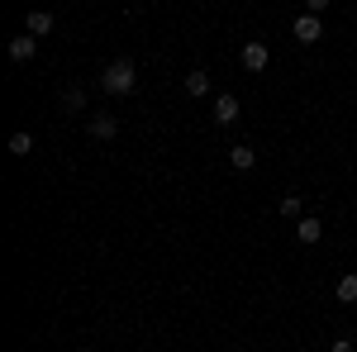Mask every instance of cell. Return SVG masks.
I'll use <instances>...</instances> for the list:
<instances>
[{
	"label": "cell",
	"mask_w": 357,
	"mask_h": 352,
	"mask_svg": "<svg viewBox=\"0 0 357 352\" xmlns=\"http://www.w3.org/2000/svg\"><path fill=\"white\" fill-rule=\"evenodd\" d=\"M186 95H210V72L205 67H195L191 77H186Z\"/></svg>",
	"instance_id": "9"
},
{
	"label": "cell",
	"mask_w": 357,
	"mask_h": 352,
	"mask_svg": "<svg viewBox=\"0 0 357 352\" xmlns=\"http://www.w3.org/2000/svg\"><path fill=\"white\" fill-rule=\"evenodd\" d=\"M238 62H243V72H262V67L272 62V53H267V43H243Z\"/></svg>",
	"instance_id": "3"
},
{
	"label": "cell",
	"mask_w": 357,
	"mask_h": 352,
	"mask_svg": "<svg viewBox=\"0 0 357 352\" xmlns=\"http://www.w3.org/2000/svg\"><path fill=\"white\" fill-rule=\"evenodd\" d=\"M229 162L238 167V171H248V167L257 162V153H252V148H248V143H238V148H234V153H229Z\"/></svg>",
	"instance_id": "11"
},
{
	"label": "cell",
	"mask_w": 357,
	"mask_h": 352,
	"mask_svg": "<svg viewBox=\"0 0 357 352\" xmlns=\"http://www.w3.org/2000/svg\"><path fill=\"white\" fill-rule=\"evenodd\" d=\"M319 234H324V224H319L314 215L296 219V238H301V243H319Z\"/></svg>",
	"instance_id": "6"
},
{
	"label": "cell",
	"mask_w": 357,
	"mask_h": 352,
	"mask_svg": "<svg viewBox=\"0 0 357 352\" xmlns=\"http://www.w3.org/2000/svg\"><path fill=\"white\" fill-rule=\"evenodd\" d=\"M296 38H301V43H319V33H324V20H319V15H314V10H305L301 20H296Z\"/></svg>",
	"instance_id": "2"
},
{
	"label": "cell",
	"mask_w": 357,
	"mask_h": 352,
	"mask_svg": "<svg viewBox=\"0 0 357 352\" xmlns=\"http://www.w3.org/2000/svg\"><path fill=\"white\" fill-rule=\"evenodd\" d=\"M329 352H353V343H343V338H338V343H333Z\"/></svg>",
	"instance_id": "16"
},
{
	"label": "cell",
	"mask_w": 357,
	"mask_h": 352,
	"mask_svg": "<svg viewBox=\"0 0 357 352\" xmlns=\"http://www.w3.org/2000/svg\"><path fill=\"white\" fill-rule=\"evenodd\" d=\"M29 33H33V38H43V33H53V15H48V10H29Z\"/></svg>",
	"instance_id": "7"
},
{
	"label": "cell",
	"mask_w": 357,
	"mask_h": 352,
	"mask_svg": "<svg viewBox=\"0 0 357 352\" xmlns=\"http://www.w3.org/2000/svg\"><path fill=\"white\" fill-rule=\"evenodd\" d=\"M281 215H286V219L301 215V195H286V200H281Z\"/></svg>",
	"instance_id": "14"
},
{
	"label": "cell",
	"mask_w": 357,
	"mask_h": 352,
	"mask_svg": "<svg viewBox=\"0 0 357 352\" xmlns=\"http://www.w3.org/2000/svg\"><path fill=\"white\" fill-rule=\"evenodd\" d=\"M33 53H38V38H33V33H20V38L10 43V62H33Z\"/></svg>",
	"instance_id": "4"
},
{
	"label": "cell",
	"mask_w": 357,
	"mask_h": 352,
	"mask_svg": "<svg viewBox=\"0 0 357 352\" xmlns=\"http://www.w3.org/2000/svg\"><path fill=\"white\" fill-rule=\"evenodd\" d=\"M134 86H138V62L134 57H114L110 67L100 72V91H105V95H129Z\"/></svg>",
	"instance_id": "1"
},
{
	"label": "cell",
	"mask_w": 357,
	"mask_h": 352,
	"mask_svg": "<svg viewBox=\"0 0 357 352\" xmlns=\"http://www.w3.org/2000/svg\"><path fill=\"white\" fill-rule=\"evenodd\" d=\"M238 109H243V105H238L234 95H220V100H215V124H220V129H224V124H234Z\"/></svg>",
	"instance_id": "5"
},
{
	"label": "cell",
	"mask_w": 357,
	"mask_h": 352,
	"mask_svg": "<svg viewBox=\"0 0 357 352\" xmlns=\"http://www.w3.org/2000/svg\"><path fill=\"white\" fill-rule=\"evenodd\" d=\"M114 134H119V124H114L110 114H96V119H91V138H105V143H110Z\"/></svg>",
	"instance_id": "8"
},
{
	"label": "cell",
	"mask_w": 357,
	"mask_h": 352,
	"mask_svg": "<svg viewBox=\"0 0 357 352\" xmlns=\"http://www.w3.org/2000/svg\"><path fill=\"white\" fill-rule=\"evenodd\" d=\"M333 296L343 300V305H357V271H348V276L338 281V291H333Z\"/></svg>",
	"instance_id": "10"
},
{
	"label": "cell",
	"mask_w": 357,
	"mask_h": 352,
	"mask_svg": "<svg viewBox=\"0 0 357 352\" xmlns=\"http://www.w3.org/2000/svg\"><path fill=\"white\" fill-rule=\"evenodd\" d=\"M86 105V95H82V86H67V91H62V109H67V114H77V109Z\"/></svg>",
	"instance_id": "12"
},
{
	"label": "cell",
	"mask_w": 357,
	"mask_h": 352,
	"mask_svg": "<svg viewBox=\"0 0 357 352\" xmlns=\"http://www.w3.org/2000/svg\"><path fill=\"white\" fill-rule=\"evenodd\" d=\"M10 153H15V158H24V153H33V138H29L24 129H20V134H10Z\"/></svg>",
	"instance_id": "13"
},
{
	"label": "cell",
	"mask_w": 357,
	"mask_h": 352,
	"mask_svg": "<svg viewBox=\"0 0 357 352\" xmlns=\"http://www.w3.org/2000/svg\"><path fill=\"white\" fill-rule=\"evenodd\" d=\"M305 5H310V10H314V15H319V10H329L333 0H305Z\"/></svg>",
	"instance_id": "15"
}]
</instances>
